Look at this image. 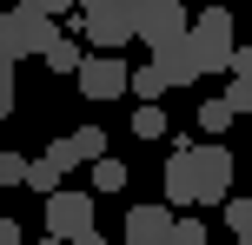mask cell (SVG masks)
I'll return each instance as SVG.
<instances>
[{
  "label": "cell",
  "instance_id": "18",
  "mask_svg": "<svg viewBox=\"0 0 252 245\" xmlns=\"http://www.w3.org/2000/svg\"><path fill=\"white\" fill-rule=\"evenodd\" d=\"M219 100L232 106V113H252V80H239V73H226V93Z\"/></svg>",
  "mask_w": 252,
  "mask_h": 245
},
{
  "label": "cell",
  "instance_id": "2",
  "mask_svg": "<svg viewBox=\"0 0 252 245\" xmlns=\"http://www.w3.org/2000/svg\"><path fill=\"white\" fill-rule=\"evenodd\" d=\"M186 166H192V186H199V206L232 192V146L219 139H186Z\"/></svg>",
  "mask_w": 252,
  "mask_h": 245
},
{
  "label": "cell",
  "instance_id": "24",
  "mask_svg": "<svg viewBox=\"0 0 252 245\" xmlns=\"http://www.w3.org/2000/svg\"><path fill=\"white\" fill-rule=\"evenodd\" d=\"M47 245H106V239H100V232H80V239H53V232H47Z\"/></svg>",
  "mask_w": 252,
  "mask_h": 245
},
{
  "label": "cell",
  "instance_id": "3",
  "mask_svg": "<svg viewBox=\"0 0 252 245\" xmlns=\"http://www.w3.org/2000/svg\"><path fill=\"white\" fill-rule=\"evenodd\" d=\"M47 40H53V13H40L33 0H20V7L0 13V47H7L13 60H33Z\"/></svg>",
  "mask_w": 252,
  "mask_h": 245
},
{
  "label": "cell",
  "instance_id": "1",
  "mask_svg": "<svg viewBox=\"0 0 252 245\" xmlns=\"http://www.w3.org/2000/svg\"><path fill=\"white\" fill-rule=\"evenodd\" d=\"M232 7H206V13H192L186 20V53H192V66H199V80L206 73H226L232 66Z\"/></svg>",
  "mask_w": 252,
  "mask_h": 245
},
{
  "label": "cell",
  "instance_id": "15",
  "mask_svg": "<svg viewBox=\"0 0 252 245\" xmlns=\"http://www.w3.org/2000/svg\"><path fill=\"white\" fill-rule=\"evenodd\" d=\"M133 139H166V113H159V100H139V113H133Z\"/></svg>",
  "mask_w": 252,
  "mask_h": 245
},
{
  "label": "cell",
  "instance_id": "5",
  "mask_svg": "<svg viewBox=\"0 0 252 245\" xmlns=\"http://www.w3.org/2000/svg\"><path fill=\"white\" fill-rule=\"evenodd\" d=\"M186 20L192 13L179 0H133V33L146 47H166V40H186Z\"/></svg>",
  "mask_w": 252,
  "mask_h": 245
},
{
  "label": "cell",
  "instance_id": "12",
  "mask_svg": "<svg viewBox=\"0 0 252 245\" xmlns=\"http://www.w3.org/2000/svg\"><path fill=\"white\" fill-rule=\"evenodd\" d=\"M40 60H47L53 73H73V66L87 60V47H80V40L66 33V27H53V40H47V47H40Z\"/></svg>",
  "mask_w": 252,
  "mask_h": 245
},
{
  "label": "cell",
  "instance_id": "23",
  "mask_svg": "<svg viewBox=\"0 0 252 245\" xmlns=\"http://www.w3.org/2000/svg\"><path fill=\"white\" fill-rule=\"evenodd\" d=\"M27 232H20V219H7V212H0V245H20Z\"/></svg>",
  "mask_w": 252,
  "mask_h": 245
},
{
  "label": "cell",
  "instance_id": "22",
  "mask_svg": "<svg viewBox=\"0 0 252 245\" xmlns=\"http://www.w3.org/2000/svg\"><path fill=\"white\" fill-rule=\"evenodd\" d=\"M226 73H239V80H252V47H232V66Z\"/></svg>",
  "mask_w": 252,
  "mask_h": 245
},
{
  "label": "cell",
  "instance_id": "7",
  "mask_svg": "<svg viewBox=\"0 0 252 245\" xmlns=\"http://www.w3.org/2000/svg\"><path fill=\"white\" fill-rule=\"evenodd\" d=\"M47 232L53 239H80V232H93V192H47Z\"/></svg>",
  "mask_w": 252,
  "mask_h": 245
},
{
  "label": "cell",
  "instance_id": "4",
  "mask_svg": "<svg viewBox=\"0 0 252 245\" xmlns=\"http://www.w3.org/2000/svg\"><path fill=\"white\" fill-rule=\"evenodd\" d=\"M66 33H87L93 53H120L126 40H139V33H133V0H106L100 13H80Z\"/></svg>",
  "mask_w": 252,
  "mask_h": 245
},
{
  "label": "cell",
  "instance_id": "20",
  "mask_svg": "<svg viewBox=\"0 0 252 245\" xmlns=\"http://www.w3.org/2000/svg\"><path fill=\"white\" fill-rule=\"evenodd\" d=\"M166 245H206V225L199 219H173V239Z\"/></svg>",
  "mask_w": 252,
  "mask_h": 245
},
{
  "label": "cell",
  "instance_id": "13",
  "mask_svg": "<svg viewBox=\"0 0 252 245\" xmlns=\"http://www.w3.org/2000/svg\"><path fill=\"white\" fill-rule=\"evenodd\" d=\"M60 179H66V172L60 166H53V159H27V192H40V199H47V192H60Z\"/></svg>",
  "mask_w": 252,
  "mask_h": 245
},
{
  "label": "cell",
  "instance_id": "21",
  "mask_svg": "<svg viewBox=\"0 0 252 245\" xmlns=\"http://www.w3.org/2000/svg\"><path fill=\"white\" fill-rule=\"evenodd\" d=\"M27 179V159L20 153H0V186H20Z\"/></svg>",
  "mask_w": 252,
  "mask_h": 245
},
{
  "label": "cell",
  "instance_id": "6",
  "mask_svg": "<svg viewBox=\"0 0 252 245\" xmlns=\"http://www.w3.org/2000/svg\"><path fill=\"white\" fill-rule=\"evenodd\" d=\"M73 80H80L87 100H120L126 93V60L120 53H87V60L73 66Z\"/></svg>",
  "mask_w": 252,
  "mask_h": 245
},
{
  "label": "cell",
  "instance_id": "9",
  "mask_svg": "<svg viewBox=\"0 0 252 245\" xmlns=\"http://www.w3.org/2000/svg\"><path fill=\"white\" fill-rule=\"evenodd\" d=\"M173 239V206H133L126 212V245H166Z\"/></svg>",
  "mask_w": 252,
  "mask_h": 245
},
{
  "label": "cell",
  "instance_id": "19",
  "mask_svg": "<svg viewBox=\"0 0 252 245\" xmlns=\"http://www.w3.org/2000/svg\"><path fill=\"white\" fill-rule=\"evenodd\" d=\"M13 113V53L0 47V119Z\"/></svg>",
  "mask_w": 252,
  "mask_h": 245
},
{
  "label": "cell",
  "instance_id": "11",
  "mask_svg": "<svg viewBox=\"0 0 252 245\" xmlns=\"http://www.w3.org/2000/svg\"><path fill=\"white\" fill-rule=\"evenodd\" d=\"M166 206H179V212H186V206H199V186H192V166H186V146H173V159H166Z\"/></svg>",
  "mask_w": 252,
  "mask_h": 245
},
{
  "label": "cell",
  "instance_id": "14",
  "mask_svg": "<svg viewBox=\"0 0 252 245\" xmlns=\"http://www.w3.org/2000/svg\"><path fill=\"white\" fill-rule=\"evenodd\" d=\"M219 212H226V232H232V239L252 232V199H246V192H226V199H219Z\"/></svg>",
  "mask_w": 252,
  "mask_h": 245
},
{
  "label": "cell",
  "instance_id": "16",
  "mask_svg": "<svg viewBox=\"0 0 252 245\" xmlns=\"http://www.w3.org/2000/svg\"><path fill=\"white\" fill-rule=\"evenodd\" d=\"M120 186H126V159H93V192H120Z\"/></svg>",
  "mask_w": 252,
  "mask_h": 245
},
{
  "label": "cell",
  "instance_id": "25",
  "mask_svg": "<svg viewBox=\"0 0 252 245\" xmlns=\"http://www.w3.org/2000/svg\"><path fill=\"white\" fill-rule=\"evenodd\" d=\"M40 13H53V20H60V13H73V0H33Z\"/></svg>",
  "mask_w": 252,
  "mask_h": 245
},
{
  "label": "cell",
  "instance_id": "26",
  "mask_svg": "<svg viewBox=\"0 0 252 245\" xmlns=\"http://www.w3.org/2000/svg\"><path fill=\"white\" fill-rule=\"evenodd\" d=\"M239 245H252V232H246V239H239Z\"/></svg>",
  "mask_w": 252,
  "mask_h": 245
},
{
  "label": "cell",
  "instance_id": "17",
  "mask_svg": "<svg viewBox=\"0 0 252 245\" xmlns=\"http://www.w3.org/2000/svg\"><path fill=\"white\" fill-rule=\"evenodd\" d=\"M232 119H239V113H232L226 100H206V106H199V133H206V139H219V133H226Z\"/></svg>",
  "mask_w": 252,
  "mask_h": 245
},
{
  "label": "cell",
  "instance_id": "8",
  "mask_svg": "<svg viewBox=\"0 0 252 245\" xmlns=\"http://www.w3.org/2000/svg\"><path fill=\"white\" fill-rule=\"evenodd\" d=\"M100 153H106V133H100V126H73L66 139H53V146H47V159H53L60 172H73V166H93Z\"/></svg>",
  "mask_w": 252,
  "mask_h": 245
},
{
  "label": "cell",
  "instance_id": "10",
  "mask_svg": "<svg viewBox=\"0 0 252 245\" xmlns=\"http://www.w3.org/2000/svg\"><path fill=\"white\" fill-rule=\"evenodd\" d=\"M153 73H159L166 86H192V80H199V66H192L186 40H166V47H153Z\"/></svg>",
  "mask_w": 252,
  "mask_h": 245
}]
</instances>
